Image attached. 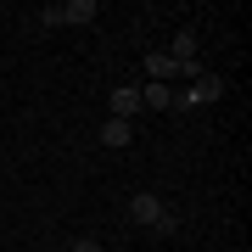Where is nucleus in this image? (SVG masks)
I'll return each instance as SVG.
<instances>
[{
    "mask_svg": "<svg viewBox=\"0 0 252 252\" xmlns=\"http://www.w3.org/2000/svg\"><path fill=\"white\" fill-rule=\"evenodd\" d=\"M146 107H152V112L174 107V90H168V84H152V79H146V84H140V112H146Z\"/></svg>",
    "mask_w": 252,
    "mask_h": 252,
    "instance_id": "423d86ee",
    "label": "nucleus"
},
{
    "mask_svg": "<svg viewBox=\"0 0 252 252\" xmlns=\"http://www.w3.org/2000/svg\"><path fill=\"white\" fill-rule=\"evenodd\" d=\"M129 140H135V124H124V118H107V124H101V146L118 152V146H129Z\"/></svg>",
    "mask_w": 252,
    "mask_h": 252,
    "instance_id": "39448f33",
    "label": "nucleus"
},
{
    "mask_svg": "<svg viewBox=\"0 0 252 252\" xmlns=\"http://www.w3.org/2000/svg\"><path fill=\"white\" fill-rule=\"evenodd\" d=\"M241 252H247V247H241Z\"/></svg>",
    "mask_w": 252,
    "mask_h": 252,
    "instance_id": "1a4fd4ad",
    "label": "nucleus"
},
{
    "mask_svg": "<svg viewBox=\"0 0 252 252\" xmlns=\"http://www.w3.org/2000/svg\"><path fill=\"white\" fill-rule=\"evenodd\" d=\"M62 252H107V247H101V241H90V235H79V241H67Z\"/></svg>",
    "mask_w": 252,
    "mask_h": 252,
    "instance_id": "6e6552de",
    "label": "nucleus"
},
{
    "mask_svg": "<svg viewBox=\"0 0 252 252\" xmlns=\"http://www.w3.org/2000/svg\"><path fill=\"white\" fill-rule=\"evenodd\" d=\"M95 0H67V6H45V11H39V23H51V28H62V23H73V28H79V23H95Z\"/></svg>",
    "mask_w": 252,
    "mask_h": 252,
    "instance_id": "7ed1b4c3",
    "label": "nucleus"
},
{
    "mask_svg": "<svg viewBox=\"0 0 252 252\" xmlns=\"http://www.w3.org/2000/svg\"><path fill=\"white\" fill-rule=\"evenodd\" d=\"M129 219L146 224V230H157V235H174V230H180V219H174L168 207H162V196H152V190H135V196H129Z\"/></svg>",
    "mask_w": 252,
    "mask_h": 252,
    "instance_id": "f257e3e1",
    "label": "nucleus"
},
{
    "mask_svg": "<svg viewBox=\"0 0 252 252\" xmlns=\"http://www.w3.org/2000/svg\"><path fill=\"white\" fill-rule=\"evenodd\" d=\"M146 73H152V84H168V79H174L180 67L168 62V51H152V56H146Z\"/></svg>",
    "mask_w": 252,
    "mask_h": 252,
    "instance_id": "0eeeda50",
    "label": "nucleus"
},
{
    "mask_svg": "<svg viewBox=\"0 0 252 252\" xmlns=\"http://www.w3.org/2000/svg\"><path fill=\"white\" fill-rule=\"evenodd\" d=\"M219 95H224V79H219V73H196V79H190V90L174 95V107H213Z\"/></svg>",
    "mask_w": 252,
    "mask_h": 252,
    "instance_id": "f03ea898",
    "label": "nucleus"
},
{
    "mask_svg": "<svg viewBox=\"0 0 252 252\" xmlns=\"http://www.w3.org/2000/svg\"><path fill=\"white\" fill-rule=\"evenodd\" d=\"M135 112H140V84H118L112 101H107V118H124V124H129Z\"/></svg>",
    "mask_w": 252,
    "mask_h": 252,
    "instance_id": "20e7f679",
    "label": "nucleus"
}]
</instances>
